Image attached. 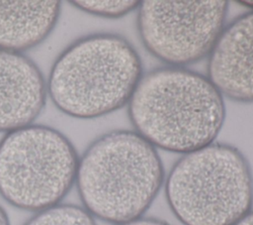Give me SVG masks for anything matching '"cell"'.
Segmentation results:
<instances>
[{
    "label": "cell",
    "mask_w": 253,
    "mask_h": 225,
    "mask_svg": "<svg viewBox=\"0 0 253 225\" xmlns=\"http://www.w3.org/2000/svg\"><path fill=\"white\" fill-rule=\"evenodd\" d=\"M238 3L245 6V7L250 8L253 11V1H251V0H249V1H239Z\"/></svg>",
    "instance_id": "9a60e30c"
},
{
    "label": "cell",
    "mask_w": 253,
    "mask_h": 225,
    "mask_svg": "<svg viewBox=\"0 0 253 225\" xmlns=\"http://www.w3.org/2000/svg\"><path fill=\"white\" fill-rule=\"evenodd\" d=\"M165 194L184 225H234L253 206V173L237 148L213 142L175 163Z\"/></svg>",
    "instance_id": "277c9868"
},
{
    "label": "cell",
    "mask_w": 253,
    "mask_h": 225,
    "mask_svg": "<svg viewBox=\"0 0 253 225\" xmlns=\"http://www.w3.org/2000/svg\"><path fill=\"white\" fill-rule=\"evenodd\" d=\"M78 9L104 18H121L138 8L140 1H72Z\"/></svg>",
    "instance_id": "8fae6325"
},
{
    "label": "cell",
    "mask_w": 253,
    "mask_h": 225,
    "mask_svg": "<svg viewBox=\"0 0 253 225\" xmlns=\"http://www.w3.org/2000/svg\"><path fill=\"white\" fill-rule=\"evenodd\" d=\"M208 78L224 97L253 102V11L225 26L209 55Z\"/></svg>",
    "instance_id": "52a82bcc"
},
{
    "label": "cell",
    "mask_w": 253,
    "mask_h": 225,
    "mask_svg": "<svg viewBox=\"0 0 253 225\" xmlns=\"http://www.w3.org/2000/svg\"><path fill=\"white\" fill-rule=\"evenodd\" d=\"M120 225H170L167 222L155 218H138Z\"/></svg>",
    "instance_id": "7c38bea8"
},
{
    "label": "cell",
    "mask_w": 253,
    "mask_h": 225,
    "mask_svg": "<svg viewBox=\"0 0 253 225\" xmlns=\"http://www.w3.org/2000/svg\"><path fill=\"white\" fill-rule=\"evenodd\" d=\"M0 225H10L9 218L5 212V210L0 206Z\"/></svg>",
    "instance_id": "5bb4252c"
},
{
    "label": "cell",
    "mask_w": 253,
    "mask_h": 225,
    "mask_svg": "<svg viewBox=\"0 0 253 225\" xmlns=\"http://www.w3.org/2000/svg\"><path fill=\"white\" fill-rule=\"evenodd\" d=\"M137 9L145 49L168 66L184 67L210 55L225 27L228 2L146 0Z\"/></svg>",
    "instance_id": "8992f818"
},
{
    "label": "cell",
    "mask_w": 253,
    "mask_h": 225,
    "mask_svg": "<svg viewBox=\"0 0 253 225\" xmlns=\"http://www.w3.org/2000/svg\"><path fill=\"white\" fill-rule=\"evenodd\" d=\"M25 225H96L93 216L73 204H57L39 211Z\"/></svg>",
    "instance_id": "30bf717a"
},
{
    "label": "cell",
    "mask_w": 253,
    "mask_h": 225,
    "mask_svg": "<svg viewBox=\"0 0 253 225\" xmlns=\"http://www.w3.org/2000/svg\"><path fill=\"white\" fill-rule=\"evenodd\" d=\"M60 8L58 1H0V49L21 53L42 43Z\"/></svg>",
    "instance_id": "9c48e42d"
},
{
    "label": "cell",
    "mask_w": 253,
    "mask_h": 225,
    "mask_svg": "<svg viewBox=\"0 0 253 225\" xmlns=\"http://www.w3.org/2000/svg\"><path fill=\"white\" fill-rule=\"evenodd\" d=\"M128 116L135 132L155 148L187 154L214 142L225 119L224 97L208 76L163 66L141 76Z\"/></svg>",
    "instance_id": "6da1fadb"
},
{
    "label": "cell",
    "mask_w": 253,
    "mask_h": 225,
    "mask_svg": "<svg viewBox=\"0 0 253 225\" xmlns=\"http://www.w3.org/2000/svg\"><path fill=\"white\" fill-rule=\"evenodd\" d=\"M78 163L71 142L51 127L8 132L0 141V194L29 211L57 205L75 182Z\"/></svg>",
    "instance_id": "5b68a950"
},
{
    "label": "cell",
    "mask_w": 253,
    "mask_h": 225,
    "mask_svg": "<svg viewBox=\"0 0 253 225\" xmlns=\"http://www.w3.org/2000/svg\"><path fill=\"white\" fill-rule=\"evenodd\" d=\"M141 76V59L131 44L120 35L100 33L78 39L60 54L46 88L60 111L91 119L128 103Z\"/></svg>",
    "instance_id": "3957f363"
},
{
    "label": "cell",
    "mask_w": 253,
    "mask_h": 225,
    "mask_svg": "<svg viewBox=\"0 0 253 225\" xmlns=\"http://www.w3.org/2000/svg\"><path fill=\"white\" fill-rule=\"evenodd\" d=\"M234 225H253V210H251Z\"/></svg>",
    "instance_id": "4fadbf2b"
},
{
    "label": "cell",
    "mask_w": 253,
    "mask_h": 225,
    "mask_svg": "<svg viewBox=\"0 0 253 225\" xmlns=\"http://www.w3.org/2000/svg\"><path fill=\"white\" fill-rule=\"evenodd\" d=\"M163 181L155 147L129 130L111 131L96 139L79 159L75 179L84 208L116 225L141 218Z\"/></svg>",
    "instance_id": "7a4b0ae2"
},
{
    "label": "cell",
    "mask_w": 253,
    "mask_h": 225,
    "mask_svg": "<svg viewBox=\"0 0 253 225\" xmlns=\"http://www.w3.org/2000/svg\"><path fill=\"white\" fill-rule=\"evenodd\" d=\"M46 93L43 76L29 57L0 49V132L32 125L44 107Z\"/></svg>",
    "instance_id": "ba28073f"
}]
</instances>
